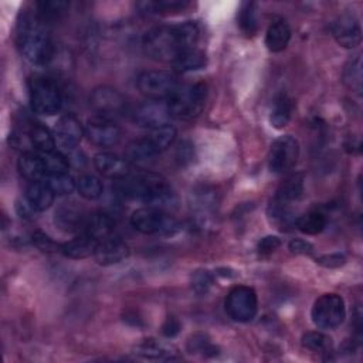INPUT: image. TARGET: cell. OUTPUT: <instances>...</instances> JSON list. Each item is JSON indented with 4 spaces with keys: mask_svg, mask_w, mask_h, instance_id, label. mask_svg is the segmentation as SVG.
Returning <instances> with one entry per match:
<instances>
[{
    "mask_svg": "<svg viewBox=\"0 0 363 363\" xmlns=\"http://www.w3.org/2000/svg\"><path fill=\"white\" fill-rule=\"evenodd\" d=\"M85 135V128H82L78 118L74 115H64L55 125L54 138L57 145L64 150H74Z\"/></svg>",
    "mask_w": 363,
    "mask_h": 363,
    "instance_id": "9a60e30c",
    "label": "cell"
},
{
    "mask_svg": "<svg viewBox=\"0 0 363 363\" xmlns=\"http://www.w3.org/2000/svg\"><path fill=\"white\" fill-rule=\"evenodd\" d=\"M176 75L164 69H149L143 71L138 77L139 91L149 99L162 101L169 99L179 88Z\"/></svg>",
    "mask_w": 363,
    "mask_h": 363,
    "instance_id": "ba28073f",
    "label": "cell"
},
{
    "mask_svg": "<svg viewBox=\"0 0 363 363\" xmlns=\"http://www.w3.org/2000/svg\"><path fill=\"white\" fill-rule=\"evenodd\" d=\"M85 136L88 140L101 147H109L119 142L121 129L118 125L106 118H94L89 119L85 125Z\"/></svg>",
    "mask_w": 363,
    "mask_h": 363,
    "instance_id": "5bb4252c",
    "label": "cell"
},
{
    "mask_svg": "<svg viewBox=\"0 0 363 363\" xmlns=\"http://www.w3.org/2000/svg\"><path fill=\"white\" fill-rule=\"evenodd\" d=\"M302 194H303V177L301 173H292L279 184L274 199L281 203L289 204L292 201L299 200Z\"/></svg>",
    "mask_w": 363,
    "mask_h": 363,
    "instance_id": "484cf974",
    "label": "cell"
},
{
    "mask_svg": "<svg viewBox=\"0 0 363 363\" xmlns=\"http://www.w3.org/2000/svg\"><path fill=\"white\" fill-rule=\"evenodd\" d=\"M17 169L20 174L28 182H38L47 177V170L40 153L24 152L17 160Z\"/></svg>",
    "mask_w": 363,
    "mask_h": 363,
    "instance_id": "44dd1931",
    "label": "cell"
},
{
    "mask_svg": "<svg viewBox=\"0 0 363 363\" xmlns=\"http://www.w3.org/2000/svg\"><path fill=\"white\" fill-rule=\"evenodd\" d=\"M301 343L305 349H309L312 352H329L332 347V339L318 330L303 333L301 337Z\"/></svg>",
    "mask_w": 363,
    "mask_h": 363,
    "instance_id": "ab89813d",
    "label": "cell"
},
{
    "mask_svg": "<svg viewBox=\"0 0 363 363\" xmlns=\"http://www.w3.org/2000/svg\"><path fill=\"white\" fill-rule=\"evenodd\" d=\"M30 142L31 145L40 152V153H45V152H54L55 150V138L51 135V132L43 126V125H33L28 133Z\"/></svg>",
    "mask_w": 363,
    "mask_h": 363,
    "instance_id": "1f68e13d",
    "label": "cell"
},
{
    "mask_svg": "<svg viewBox=\"0 0 363 363\" xmlns=\"http://www.w3.org/2000/svg\"><path fill=\"white\" fill-rule=\"evenodd\" d=\"M54 191L45 180L30 182L26 189V200L35 211L47 210L54 201Z\"/></svg>",
    "mask_w": 363,
    "mask_h": 363,
    "instance_id": "d6986e66",
    "label": "cell"
},
{
    "mask_svg": "<svg viewBox=\"0 0 363 363\" xmlns=\"http://www.w3.org/2000/svg\"><path fill=\"white\" fill-rule=\"evenodd\" d=\"M16 211H17V214H18L21 218H31V214H33L35 210L30 206V203H28L27 200H24V201L18 200V201L16 203Z\"/></svg>",
    "mask_w": 363,
    "mask_h": 363,
    "instance_id": "f907efd6",
    "label": "cell"
},
{
    "mask_svg": "<svg viewBox=\"0 0 363 363\" xmlns=\"http://www.w3.org/2000/svg\"><path fill=\"white\" fill-rule=\"evenodd\" d=\"M187 347L189 350L193 352H216V347L204 337V335H194L189 342H187Z\"/></svg>",
    "mask_w": 363,
    "mask_h": 363,
    "instance_id": "f6af8a7d",
    "label": "cell"
},
{
    "mask_svg": "<svg viewBox=\"0 0 363 363\" xmlns=\"http://www.w3.org/2000/svg\"><path fill=\"white\" fill-rule=\"evenodd\" d=\"M316 262L326 268H337L346 262V258L343 254L335 252V254H326V255L316 258Z\"/></svg>",
    "mask_w": 363,
    "mask_h": 363,
    "instance_id": "7dc6e473",
    "label": "cell"
},
{
    "mask_svg": "<svg viewBox=\"0 0 363 363\" xmlns=\"http://www.w3.org/2000/svg\"><path fill=\"white\" fill-rule=\"evenodd\" d=\"M186 6H187V1H177V0H159V1L138 3V9L142 13H147V14L176 11V10H182Z\"/></svg>",
    "mask_w": 363,
    "mask_h": 363,
    "instance_id": "74e56055",
    "label": "cell"
},
{
    "mask_svg": "<svg viewBox=\"0 0 363 363\" xmlns=\"http://www.w3.org/2000/svg\"><path fill=\"white\" fill-rule=\"evenodd\" d=\"M207 86L203 82L179 85L176 92L167 99L172 118L189 121L200 115L204 108Z\"/></svg>",
    "mask_w": 363,
    "mask_h": 363,
    "instance_id": "277c9868",
    "label": "cell"
},
{
    "mask_svg": "<svg viewBox=\"0 0 363 363\" xmlns=\"http://www.w3.org/2000/svg\"><path fill=\"white\" fill-rule=\"evenodd\" d=\"M30 104L40 115H54L61 109L62 95L57 84L47 77L35 75L28 81Z\"/></svg>",
    "mask_w": 363,
    "mask_h": 363,
    "instance_id": "5b68a950",
    "label": "cell"
},
{
    "mask_svg": "<svg viewBox=\"0 0 363 363\" xmlns=\"http://www.w3.org/2000/svg\"><path fill=\"white\" fill-rule=\"evenodd\" d=\"M343 82L357 95L362 94V60L360 55H356L350 60L343 69Z\"/></svg>",
    "mask_w": 363,
    "mask_h": 363,
    "instance_id": "e575fe53",
    "label": "cell"
},
{
    "mask_svg": "<svg viewBox=\"0 0 363 363\" xmlns=\"http://www.w3.org/2000/svg\"><path fill=\"white\" fill-rule=\"evenodd\" d=\"M281 245V240L277 235H267L259 240L257 250L259 255H269L274 251H277Z\"/></svg>",
    "mask_w": 363,
    "mask_h": 363,
    "instance_id": "bcb514c9",
    "label": "cell"
},
{
    "mask_svg": "<svg viewBox=\"0 0 363 363\" xmlns=\"http://www.w3.org/2000/svg\"><path fill=\"white\" fill-rule=\"evenodd\" d=\"M291 40V28L285 20L274 21L265 34V45L271 52H279L286 48Z\"/></svg>",
    "mask_w": 363,
    "mask_h": 363,
    "instance_id": "d4e9b609",
    "label": "cell"
},
{
    "mask_svg": "<svg viewBox=\"0 0 363 363\" xmlns=\"http://www.w3.org/2000/svg\"><path fill=\"white\" fill-rule=\"evenodd\" d=\"M258 311V298L251 286L237 285L225 298V312L237 322H250Z\"/></svg>",
    "mask_w": 363,
    "mask_h": 363,
    "instance_id": "9c48e42d",
    "label": "cell"
},
{
    "mask_svg": "<svg viewBox=\"0 0 363 363\" xmlns=\"http://www.w3.org/2000/svg\"><path fill=\"white\" fill-rule=\"evenodd\" d=\"M328 224V218L325 216V213H322L320 210H311L299 217H296L295 220V227L308 235H315L319 234L325 230Z\"/></svg>",
    "mask_w": 363,
    "mask_h": 363,
    "instance_id": "83f0119b",
    "label": "cell"
},
{
    "mask_svg": "<svg viewBox=\"0 0 363 363\" xmlns=\"http://www.w3.org/2000/svg\"><path fill=\"white\" fill-rule=\"evenodd\" d=\"M96 170L112 180H121L130 174V163L126 157H121L111 152H99L94 156Z\"/></svg>",
    "mask_w": 363,
    "mask_h": 363,
    "instance_id": "e0dca14e",
    "label": "cell"
},
{
    "mask_svg": "<svg viewBox=\"0 0 363 363\" xmlns=\"http://www.w3.org/2000/svg\"><path fill=\"white\" fill-rule=\"evenodd\" d=\"M267 214L269 221L281 231H288L291 227H295L296 217L294 216L289 204H285L272 199L268 206Z\"/></svg>",
    "mask_w": 363,
    "mask_h": 363,
    "instance_id": "4316f807",
    "label": "cell"
},
{
    "mask_svg": "<svg viewBox=\"0 0 363 363\" xmlns=\"http://www.w3.org/2000/svg\"><path fill=\"white\" fill-rule=\"evenodd\" d=\"M45 170H47V176L48 174H60V173H68V167H69V160L67 156L61 155L60 152L54 150V152H45V153H40Z\"/></svg>",
    "mask_w": 363,
    "mask_h": 363,
    "instance_id": "f35d334b",
    "label": "cell"
},
{
    "mask_svg": "<svg viewBox=\"0 0 363 363\" xmlns=\"http://www.w3.org/2000/svg\"><path fill=\"white\" fill-rule=\"evenodd\" d=\"M77 190L81 197L86 200H96L102 196V182L94 174H82L77 180Z\"/></svg>",
    "mask_w": 363,
    "mask_h": 363,
    "instance_id": "836d02e7",
    "label": "cell"
},
{
    "mask_svg": "<svg viewBox=\"0 0 363 363\" xmlns=\"http://www.w3.org/2000/svg\"><path fill=\"white\" fill-rule=\"evenodd\" d=\"M91 108L101 116L111 119L119 116L126 109L125 96L112 86H98L89 95Z\"/></svg>",
    "mask_w": 363,
    "mask_h": 363,
    "instance_id": "8fae6325",
    "label": "cell"
},
{
    "mask_svg": "<svg viewBox=\"0 0 363 363\" xmlns=\"http://www.w3.org/2000/svg\"><path fill=\"white\" fill-rule=\"evenodd\" d=\"M159 150L152 145V142L147 138L133 140L128 145L125 150V157L129 163L138 164V166H146L155 160Z\"/></svg>",
    "mask_w": 363,
    "mask_h": 363,
    "instance_id": "ffe728a7",
    "label": "cell"
},
{
    "mask_svg": "<svg viewBox=\"0 0 363 363\" xmlns=\"http://www.w3.org/2000/svg\"><path fill=\"white\" fill-rule=\"evenodd\" d=\"M69 4L64 0H47V1H38L35 4L37 16L44 21H52L60 18L67 10Z\"/></svg>",
    "mask_w": 363,
    "mask_h": 363,
    "instance_id": "d6a6232c",
    "label": "cell"
},
{
    "mask_svg": "<svg viewBox=\"0 0 363 363\" xmlns=\"http://www.w3.org/2000/svg\"><path fill=\"white\" fill-rule=\"evenodd\" d=\"M116 194L142 201L149 207L160 208L176 204V194L167 180L160 174L145 172L116 180L113 186Z\"/></svg>",
    "mask_w": 363,
    "mask_h": 363,
    "instance_id": "7a4b0ae2",
    "label": "cell"
},
{
    "mask_svg": "<svg viewBox=\"0 0 363 363\" xmlns=\"http://www.w3.org/2000/svg\"><path fill=\"white\" fill-rule=\"evenodd\" d=\"M45 182L48 183L54 194H58V196L71 194L77 189V182H74V179L68 173L48 174Z\"/></svg>",
    "mask_w": 363,
    "mask_h": 363,
    "instance_id": "60d3db41",
    "label": "cell"
},
{
    "mask_svg": "<svg viewBox=\"0 0 363 363\" xmlns=\"http://www.w3.org/2000/svg\"><path fill=\"white\" fill-rule=\"evenodd\" d=\"M211 284H213V277H211V274L208 271L197 269L196 272H193V275H191V288L199 295L207 294V291L210 289Z\"/></svg>",
    "mask_w": 363,
    "mask_h": 363,
    "instance_id": "b9f144b4",
    "label": "cell"
},
{
    "mask_svg": "<svg viewBox=\"0 0 363 363\" xmlns=\"http://www.w3.org/2000/svg\"><path fill=\"white\" fill-rule=\"evenodd\" d=\"M98 241L88 234H81L64 244H61V252L72 259H82L94 255Z\"/></svg>",
    "mask_w": 363,
    "mask_h": 363,
    "instance_id": "603a6c76",
    "label": "cell"
},
{
    "mask_svg": "<svg viewBox=\"0 0 363 363\" xmlns=\"http://www.w3.org/2000/svg\"><path fill=\"white\" fill-rule=\"evenodd\" d=\"M191 208L200 214H207L213 211L217 206V193L210 186H200L194 189L190 194Z\"/></svg>",
    "mask_w": 363,
    "mask_h": 363,
    "instance_id": "f546056e",
    "label": "cell"
},
{
    "mask_svg": "<svg viewBox=\"0 0 363 363\" xmlns=\"http://www.w3.org/2000/svg\"><path fill=\"white\" fill-rule=\"evenodd\" d=\"M130 224L142 234L172 235L179 231V221L170 214L155 207H140L130 214Z\"/></svg>",
    "mask_w": 363,
    "mask_h": 363,
    "instance_id": "8992f818",
    "label": "cell"
},
{
    "mask_svg": "<svg viewBox=\"0 0 363 363\" xmlns=\"http://www.w3.org/2000/svg\"><path fill=\"white\" fill-rule=\"evenodd\" d=\"M172 64L177 72H190L204 68L207 64V57L201 50L191 48L177 57Z\"/></svg>",
    "mask_w": 363,
    "mask_h": 363,
    "instance_id": "4dcf8cb0",
    "label": "cell"
},
{
    "mask_svg": "<svg viewBox=\"0 0 363 363\" xmlns=\"http://www.w3.org/2000/svg\"><path fill=\"white\" fill-rule=\"evenodd\" d=\"M31 242L43 252H55L61 250V245H58L50 235L43 231H34L31 234Z\"/></svg>",
    "mask_w": 363,
    "mask_h": 363,
    "instance_id": "7bdbcfd3",
    "label": "cell"
},
{
    "mask_svg": "<svg viewBox=\"0 0 363 363\" xmlns=\"http://www.w3.org/2000/svg\"><path fill=\"white\" fill-rule=\"evenodd\" d=\"M170 111L167 102L149 99L147 102L140 104L133 111V122L140 128L156 129L166 123H170Z\"/></svg>",
    "mask_w": 363,
    "mask_h": 363,
    "instance_id": "7c38bea8",
    "label": "cell"
},
{
    "mask_svg": "<svg viewBox=\"0 0 363 363\" xmlns=\"http://www.w3.org/2000/svg\"><path fill=\"white\" fill-rule=\"evenodd\" d=\"M86 217L88 216H85L84 211L74 203H64L55 210L54 223L60 230L71 233V231H78L81 228L84 230Z\"/></svg>",
    "mask_w": 363,
    "mask_h": 363,
    "instance_id": "ac0fdd59",
    "label": "cell"
},
{
    "mask_svg": "<svg viewBox=\"0 0 363 363\" xmlns=\"http://www.w3.org/2000/svg\"><path fill=\"white\" fill-rule=\"evenodd\" d=\"M113 228H115L113 218L106 213L96 211L86 217V221L84 225V233L91 235L96 241H101L104 238L111 237Z\"/></svg>",
    "mask_w": 363,
    "mask_h": 363,
    "instance_id": "7402d4cb",
    "label": "cell"
},
{
    "mask_svg": "<svg viewBox=\"0 0 363 363\" xmlns=\"http://www.w3.org/2000/svg\"><path fill=\"white\" fill-rule=\"evenodd\" d=\"M294 111V101L288 94H278L271 105L269 122L275 129H282L291 121Z\"/></svg>",
    "mask_w": 363,
    "mask_h": 363,
    "instance_id": "cb8c5ba5",
    "label": "cell"
},
{
    "mask_svg": "<svg viewBox=\"0 0 363 363\" xmlns=\"http://www.w3.org/2000/svg\"><path fill=\"white\" fill-rule=\"evenodd\" d=\"M299 145L291 135L279 136L274 140L268 152V167L272 173H285L294 167L298 160Z\"/></svg>",
    "mask_w": 363,
    "mask_h": 363,
    "instance_id": "30bf717a",
    "label": "cell"
},
{
    "mask_svg": "<svg viewBox=\"0 0 363 363\" xmlns=\"http://www.w3.org/2000/svg\"><path fill=\"white\" fill-rule=\"evenodd\" d=\"M238 26L244 34L252 35L258 28V14L255 3H244L238 11Z\"/></svg>",
    "mask_w": 363,
    "mask_h": 363,
    "instance_id": "8d00e7d4",
    "label": "cell"
},
{
    "mask_svg": "<svg viewBox=\"0 0 363 363\" xmlns=\"http://www.w3.org/2000/svg\"><path fill=\"white\" fill-rule=\"evenodd\" d=\"M346 316V308L343 298L337 294L320 295L312 306L311 318L316 328L330 330L342 325Z\"/></svg>",
    "mask_w": 363,
    "mask_h": 363,
    "instance_id": "52a82bcc",
    "label": "cell"
},
{
    "mask_svg": "<svg viewBox=\"0 0 363 363\" xmlns=\"http://www.w3.org/2000/svg\"><path fill=\"white\" fill-rule=\"evenodd\" d=\"M194 157V149L193 145L189 140H183L179 143L177 150H176V160L179 162L180 166H187L191 163Z\"/></svg>",
    "mask_w": 363,
    "mask_h": 363,
    "instance_id": "ee69618b",
    "label": "cell"
},
{
    "mask_svg": "<svg viewBox=\"0 0 363 363\" xmlns=\"http://www.w3.org/2000/svg\"><path fill=\"white\" fill-rule=\"evenodd\" d=\"M330 31L336 43L345 48H354L362 41V30L357 17L353 13H342L335 18Z\"/></svg>",
    "mask_w": 363,
    "mask_h": 363,
    "instance_id": "4fadbf2b",
    "label": "cell"
},
{
    "mask_svg": "<svg viewBox=\"0 0 363 363\" xmlns=\"http://www.w3.org/2000/svg\"><path fill=\"white\" fill-rule=\"evenodd\" d=\"M288 248H289V251H291L292 254H301V255H309V254H312V251H313V245H312L309 241L302 240V238H295V240H292V241L289 242Z\"/></svg>",
    "mask_w": 363,
    "mask_h": 363,
    "instance_id": "c3c4849f",
    "label": "cell"
},
{
    "mask_svg": "<svg viewBox=\"0 0 363 363\" xmlns=\"http://www.w3.org/2000/svg\"><path fill=\"white\" fill-rule=\"evenodd\" d=\"M136 354L145 359H173L176 349L155 339H145L135 349Z\"/></svg>",
    "mask_w": 363,
    "mask_h": 363,
    "instance_id": "f1b7e54d",
    "label": "cell"
},
{
    "mask_svg": "<svg viewBox=\"0 0 363 363\" xmlns=\"http://www.w3.org/2000/svg\"><path fill=\"white\" fill-rule=\"evenodd\" d=\"M182 329V323L174 316H167L162 325V333L166 337H174Z\"/></svg>",
    "mask_w": 363,
    "mask_h": 363,
    "instance_id": "681fc988",
    "label": "cell"
},
{
    "mask_svg": "<svg viewBox=\"0 0 363 363\" xmlns=\"http://www.w3.org/2000/svg\"><path fill=\"white\" fill-rule=\"evenodd\" d=\"M176 135H177L176 128L170 123H166L163 126L152 129L147 139L152 142V145L159 152H162V150H164V149H167L173 145V142L176 140Z\"/></svg>",
    "mask_w": 363,
    "mask_h": 363,
    "instance_id": "d590c367",
    "label": "cell"
},
{
    "mask_svg": "<svg viewBox=\"0 0 363 363\" xmlns=\"http://www.w3.org/2000/svg\"><path fill=\"white\" fill-rule=\"evenodd\" d=\"M129 252L130 250L125 241L119 238L108 237L98 241L94 252V258L99 265L108 267V265H113L125 261L129 257Z\"/></svg>",
    "mask_w": 363,
    "mask_h": 363,
    "instance_id": "2e32d148",
    "label": "cell"
},
{
    "mask_svg": "<svg viewBox=\"0 0 363 363\" xmlns=\"http://www.w3.org/2000/svg\"><path fill=\"white\" fill-rule=\"evenodd\" d=\"M17 45L33 64L45 65L54 57V47L45 23L37 13L21 14L17 24Z\"/></svg>",
    "mask_w": 363,
    "mask_h": 363,
    "instance_id": "3957f363",
    "label": "cell"
},
{
    "mask_svg": "<svg viewBox=\"0 0 363 363\" xmlns=\"http://www.w3.org/2000/svg\"><path fill=\"white\" fill-rule=\"evenodd\" d=\"M199 34V27L193 21L159 26L143 35L142 45L150 58L173 62L183 52L196 48Z\"/></svg>",
    "mask_w": 363,
    "mask_h": 363,
    "instance_id": "6da1fadb",
    "label": "cell"
}]
</instances>
